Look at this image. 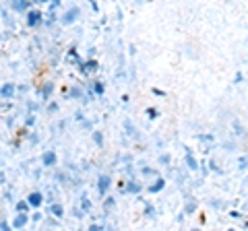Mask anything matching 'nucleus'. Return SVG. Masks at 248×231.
Listing matches in <instances>:
<instances>
[{"label":"nucleus","instance_id":"nucleus-1","mask_svg":"<svg viewBox=\"0 0 248 231\" xmlns=\"http://www.w3.org/2000/svg\"><path fill=\"white\" fill-rule=\"evenodd\" d=\"M44 21V14L40 11H27L25 13V25L27 27H37Z\"/></svg>","mask_w":248,"mask_h":231},{"label":"nucleus","instance_id":"nucleus-2","mask_svg":"<svg viewBox=\"0 0 248 231\" xmlns=\"http://www.w3.org/2000/svg\"><path fill=\"white\" fill-rule=\"evenodd\" d=\"M15 91H17V85H15V83H4L2 89H0V97H2L4 101H6V99H13Z\"/></svg>","mask_w":248,"mask_h":231},{"label":"nucleus","instance_id":"nucleus-3","mask_svg":"<svg viewBox=\"0 0 248 231\" xmlns=\"http://www.w3.org/2000/svg\"><path fill=\"white\" fill-rule=\"evenodd\" d=\"M56 161H58V157H56V153L54 151H44L42 153V165L44 167H54L56 165Z\"/></svg>","mask_w":248,"mask_h":231},{"label":"nucleus","instance_id":"nucleus-4","mask_svg":"<svg viewBox=\"0 0 248 231\" xmlns=\"http://www.w3.org/2000/svg\"><path fill=\"white\" fill-rule=\"evenodd\" d=\"M112 186V178L110 175H99V180H97V190H99V194L106 196V192L108 188Z\"/></svg>","mask_w":248,"mask_h":231},{"label":"nucleus","instance_id":"nucleus-5","mask_svg":"<svg viewBox=\"0 0 248 231\" xmlns=\"http://www.w3.org/2000/svg\"><path fill=\"white\" fill-rule=\"evenodd\" d=\"M27 221H29L27 213H17L15 215V219H13V229H23L27 225Z\"/></svg>","mask_w":248,"mask_h":231},{"label":"nucleus","instance_id":"nucleus-6","mask_svg":"<svg viewBox=\"0 0 248 231\" xmlns=\"http://www.w3.org/2000/svg\"><path fill=\"white\" fill-rule=\"evenodd\" d=\"M27 200L31 202L33 209H37V206H42V202H44V194H42V192H31V194L27 196Z\"/></svg>","mask_w":248,"mask_h":231},{"label":"nucleus","instance_id":"nucleus-7","mask_svg":"<svg viewBox=\"0 0 248 231\" xmlns=\"http://www.w3.org/2000/svg\"><path fill=\"white\" fill-rule=\"evenodd\" d=\"M122 188H124V192H128V194H139V192H141V186H139L135 180H128L126 186L122 184Z\"/></svg>","mask_w":248,"mask_h":231},{"label":"nucleus","instance_id":"nucleus-8","mask_svg":"<svg viewBox=\"0 0 248 231\" xmlns=\"http://www.w3.org/2000/svg\"><path fill=\"white\" fill-rule=\"evenodd\" d=\"M11 2L19 13H27V9L31 6V0H11Z\"/></svg>","mask_w":248,"mask_h":231},{"label":"nucleus","instance_id":"nucleus-9","mask_svg":"<svg viewBox=\"0 0 248 231\" xmlns=\"http://www.w3.org/2000/svg\"><path fill=\"white\" fill-rule=\"evenodd\" d=\"M184 161H186V167H188L190 172H197V169H199V163L195 161V157H192V153H190V151H186Z\"/></svg>","mask_w":248,"mask_h":231},{"label":"nucleus","instance_id":"nucleus-10","mask_svg":"<svg viewBox=\"0 0 248 231\" xmlns=\"http://www.w3.org/2000/svg\"><path fill=\"white\" fill-rule=\"evenodd\" d=\"M232 128H234V134L236 136H246V128H244V124L240 120H232Z\"/></svg>","mask_w":248,"mask_h":231},{"label":"nucleus","instance_id":"nucleus-11","mask_svg":"<svg viewBox=\"0 0 248 231\" xmlns=\"http://www.w3.org/2000/svg\"><path fill=\"white\" fill-rule=\"evenodd\" d=\"M52 91H54V83H52V81H48V83L44 85V89H40V97H42L44 101H46V99H50Z\"/></svg>","mask_w":248,"mask_h":231},{"label":"nucleus","instance_id":"nucleus-12","mask_svg":"<svg viewBox=\"0 0 248 231\" xmlns=\"http://www.w3.org/2000/svg\"><path fill=\"white\" fill-rule=\"evenodd\" d=\"M77 17H79V9H71V11L64 14V17H62V23H64V25H71V23H73Z\"/></svg>","mask_w":248,"mask_h":231},{"label":"nucleus","instance_id":"nucleus-13","mask_svg":"<svg viewBox=\"0 0 248 231\" xmlns=\"http://www.w3.org/2000/svg\"><path fill=\"white\" fill-rule=\"evenodd\" d=\"M164 188H166V180L164 178H157V182L149 186V192H151V194H157V192H161Z\"/></svg>","mask_w":248,"mask_h":231},{"label":"nucleus","instance_id":"nucleus-14","mask_svg":"<svg viewBox=\"0 0 248 231\" xmlns=\"http://www.w3.org/2000/svg\"><path fill=\"white\" fill-rule=\"evenodd\" d=\"M93 71H97V62H95V60H89V62L81 64V72H83V74H89V72H93Z\"/></svg>","mask_w":248,"mask_h":231},{"label":"nucleus","instance_id":"nucleus-15","mask_svg":"<svg viewBox=\"0 0 248 231\" xmlns=\"http://www.w3.org/2000/svg\"><path fill=\"white\" fill-rule=\"evenodd\" d=\"M50 215H52V217H56V219H62V215H64V209H62V204L58 202H54L52 206H50Z\"/></svg>","mask_w":248,"mask_h":231},{"label":"nucleus","instance_id":"nucleus-16","mask_svg":"<svg viewBox=\"0 0 248 231\" xmlns=\"http://www.w3.org/2000/svg\"><path fill=\"white\" fill-rule=\"evenodd\" d=\"M15 209H17V213H29V209H31V202H29V200H19Z\"/></svg>","mask_w":248,"mask_h":231},{"label":"nucleus","instance_id":"nucleus-17","mask_svg":"<svg viewBox=\"0 0 248 231\" xmlns=\"http://www.w3.org/2000/svg\"><path fill=\"white\" fill-rule=\"evenodd\" d=\"M91 138H93V143H95L97 147H104V134L99 132V130H93V132H91Z\"/></svg>","mask_w":248,"mask_h":231},{"label":"nucleus","instance_id":"nucleus-18","mask_svg":"<svg viewBox=\"0 0 248 231\" xmlns=\"http://www.w3.org/2000/svg\"><path fill=\"white\" fill-rule=\"evenodd\" d=\"M124 130H126V134H128V136H133V138L137 136V130H135V126H133V122H130L128 118H126V120H124Z\"/></svg>","mask_w":248,"mask_h":231},{"label":"nucleus","instance_id":"nucleus-19","mask_svg":"<svg viewBox=\"0 0 248 231\" xmlns=\"http://www.w3.org/2000/svg\"><path fill=\"white\" fill-rule=\"evenodd\" d=\"M81 206H83V211H85V213H89V209H91V202H89L87 194H81Z\"/></svg>","mask_w":248,"mask_h":231},{"label":"nucleus","instance_id":"nucleus-20","mask_svg":"<svg viewBox=\"0 0 248 231\" xmlns=\"http://www.w3.org/2000/svg\"><path fill=\"white\" fill-rule=\"evenodd\" d=\"M195 211H197V202H195V200H190V202H186V209H184V213H186V215H192Z\"/></svg>","mask_w":248,"mask_h":231},{"label":"nucleus","instance_id":"nucleus-21","mask_svg":"<svg viewBox=\"0 0 248 231\" xmlns=\"http://www.w3.org/2000/svg\"><path fill=\"white\" fill-rule=\"evenodd\" d=\"M114 202H116V200H114L112 196L104 200V209H106V213H108V211H110V209H112V206H114Z\"/></svg>","mask_w":248,"mask_h":231},{"label":"nucleus","instance_id":"nucleus-22","mask_svg":"<svg viewBox=\"0 0 248 231\" xmlns=\"http://www.w3.org/2000/svg\"><path fill=\"white\" fill-rule=\"evenodd\" d=\"M246 167H248V157H240L238 159V169H242V172H244Z\"/></svg>","mask_w":248,"mask_h":231},{"label":"nucleus","instance_id":"nucleus-23","mask_svg":"<svg viewBox=\"0 0 248 231\" xmlns=\"http://www.w3.org/2000/svg\"><path fill=\"white\" fill-rule=\"evenodd\" d=\"M71 97H73V99H81V97H83L81 89H79V87H73V89H71Z\"/></svg>","mask_w":248,"mask_h":231},{"label":"nucleus","instance_id":"nucleus-24","mask_svg":"<svg viewBox=\"0 0 248 231\" xmlns=\"http://www.w3.org/2000/svg\"><path fill=\"white\" fill-rule=\"evenodd\" d=\"M93 91H95L97 95H104V85L99 81H95V85H93Z\"/></svg>","mask_w":248,"mask_h":231},{"label":"nucleus","instance_id":"nucleus-25","mask_svg":"<svg viewBox=\"0 0 248 231\" xmlns=\"http://www.w3.org/2000/svg\"><path fill=\"white\" fill-rule=\"evenodd\" d=\"M147 116H149V120H155L159 116V112L155 110V107H149V110H147Z\"/></svg>","mask_w":248,"mask_h":231},{"label":"nucleus","instance_id":"nucleus-26","mask_svg":"<svg viewBox=\"0 0 248 231\" xmlns=\"http://www.w3.org/2000/svg\"><path fill=\"white\" fill-rule=\"evenodd\" d=\"M73 215L77 219H83V215H85V211L83 209H79V206H73Z\"/></svg>","mask_w":248,"mask_h":231},{"label":"nucleus","instance_id":"nucleus-27","mask_svg":"<svg viewBox=\"0 0 248 231\" xmlns=\"http://www.w3.org/2000/svg\"><path fill=\"white\" fill-rule=\"evenodd\" d=\"M209 167H211V169H213V172H215V173H219V175H223V169H221V167H217V165H215V161H209Z\"/></svg>","mask_w":248,"mask_h":231},{"label":"nucleus","instance_id":"nucleus-28","mask_svg":"<svg viewBox=\"0 0 248 231\" xmlns=\"http://www.w3.org/2000/svg\"><path fill=\"white\" fill-rule=\"evenodd\" d=\"M157 163H159V165H168V163H170V155H166V153H164V155L157 159Z\"/></svg>","mask_w":248,"mask_h":231},{"label":"nucleus","instance_id":"nucleus-29","mask_svg":"<svg viewBox=\"0 0 248 231\" xmlns=\"http://www.w3.org/2000/svg\"><path fill=\"white\" fill-rule=\"evenodd\" d=\"M201 141H207V143H211L213 141V134H199Z\"/></svg>","mask_w":248,"mask_h":231},{"label":"nucleus","instance_id":"nucleus-30","mask_svg":"<svg viewBox=\"0 0 248 231\" xmlns=\"http://www.w3.org/2000/svg\"><path fill=\"white\" fill-rule=\"evenodd\" d=\"M151 91H153V95H157V97H164V95H166L164 91H161V89H157V87H153Z\"/></svg>","mask_w":248,"mask_h":231},{"label":"nucleus","instance_id":"nucleus-31","mask_svg":"<svg viewBox=\"0 0 248 231\" xmlns=\"http://www.w3.org/2000/svg\"><path fill=\"white\" fill-rule=\"evenodd\" d=\"M56 110H58V103H56V101H52V103L48 105V112H56Z\"/></svg>","mask_w":248,"mask_h":231},{"label":"nucleus","instance_id":"nucleus-32","mask_svg":"<svg viewBox=\"0 0 248 231\" xmlns=\"http://www.w3.org/2000/svg\"><path fill=\"white\" fill-rule=\"evenodd\" d=\"M244 81V74L242 72H236V79H234V83H242Z\"/></svg>","mask_w":248,"mask_h":231},{"label":"nucleus","instance_id":"nucleus-33","mask_svg":"<svg viewBox=\"0 0 248 231\" xmlns=\"http://www.w3.org/2000/svg\"><path fill=\"white\" fill-rule=\"evenodd\" d=\"M33 122H35V116H29V118L25 120V126H31V124H33Z\"/></svg>","mask_w":248,"mask_h":231},{"label":"nucleus","instance_id":"nucleus-34","mask_svg":"<svg viewBox=\"0 0 248 231\" xmlns=\"http://www.w3.org/2000/svg\"><path fill=\"white\" fill-rule=\"evenodd\" d=\"M0 229H2V231H9V229H11V225H9L6 221H2V223H0Z\"/></svg>","mask_w":248,"mask_h":231},{"label":"nucleus","instance_id":"nucleus-35","mask_svg":"<svg viewBox=\"0 0 248 231\" xmlns=\"http://www.w3.org/2000/svg\"><path fill=\"white\" fill-rule=\"evenodd\" d=\"M89 229H91V231H102L104 227H102V225H89Z\"/></svg>","mask_w":248,"mask_h":231},{"label":"nucleus","instance_id":"nucleus-36","mask_svg":"<svg viewBox=\"0 0 248 231\" xmlns=\"http://www.w3.org/2000/svg\"><path fill=\"white\" fill-rule=\"evenodd\" d=\"M147 217H153V206H147Z\"/></svg>","mask_w":248,"mask_h":231}]
</instances>
